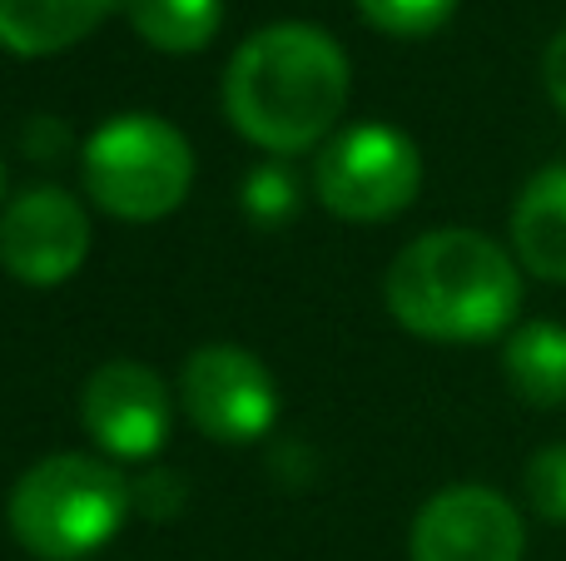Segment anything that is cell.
<instances>
[{
	"instance_id": "1",
	"label": "cell",
	"mask_w": 566,
	"mask_h": 561,
	"mask_svg": "<svg viewBox=\"0 0 566 561\" xmlns=\"http://www.w3.org/2000/svg\"><path fill=\"white\" fill-rule=\"evenodd\" d=\"M353 89L348 55L318 25H269L224 70V115L249 145L298 155L338 125Z\"/></svg>"
},
{
	"instance_id": "2",
	"label": "cell",
	"mask_w": 566,
	"mask_h": 561,
	"mask_svg": "<svg viewBox=\"0 0 566 561\" xmlns=\"http://www.w3.org/2000/svg\"><path fill=\"white\" fill-rule=\"evenodd\" d=\"M382 294L408 334L432 343H482L512 328L522 274L507 248L478 229H438L392 258Z\"/></svg>"
},
{
	"instance_id": "3",
	"label": "cell",
	"mask_w": 566,
	"mask_h": 561,
	"mask_svg": "<svg viewBox=\"0 0 566 561\" xmlns=\"http://www.w3.org/2000/svg\"><path fill=\"white\" fill-rule=\"evenodd\" d=\"M129 517V483L85 453L35 463L10 493V532L30 557L75 561L105 547Z\"/></svg>"
},
{
	"instance_id": "4",
	"label": "cell",
	"mask_w": 566,
	"mask_h": 561,
	"mask_svg": "<svg viewBox=\"0 0 566 561\" xmlns=\"http://www.w3.org/2000/svg\"><path fill=\"white\" fill-rule=\"evenodd\" d=\"M195 184V149L169 119L119 115L85 145V189L105 214L149 224L185 204Z\"/></svg>"
},
{
	"instance_id": "5",
	"label": "cell",
	"mask_w": 566,
	"mask_h": 561,
	"mask_svg": "<svg viewBox=\"0 0 566 561\" xmlns=\"http://www.w3.org/2000/svg\"><path fill=\"white\" fill-rule=\"evenodd\" d=\"M422 159L402 129L392 125H358L338 135L313 165V189L323 209L353 224L392 219L418 199Z\"/></svg>"
},
{
	"instance_id": "6",
	"label": "cell",
	"mask_w": 566,
	"mask_h": 561,
	"mask_svg": "<svg viewBox=\"0 0 566 561\" xmlns=\"http://www.w3.org/2000/svg\"><path fill=\"white\" fill-rule=\"evenodd\" d=\"M179 403L189 423L214 443H254L279 417V388L249 348L209 343L185 363Z\"/></svg>"
},
{
	"instance_id": "7",
	"label": "cell",
	"mask_w": 566,
	"mask_h": 561,
	"mask_svg": "<svg viewBox=\"0 0 566 561\" xmlns=\"http://www.w3.org/2000/svg\"><path fill=\"white\" fill-rule=\"evenodd\" d=\"M90 219L65 189H25L0 209V264L30 288H55L85 264Z\"/></svg>"
},
{
	"instance_id": "8",
	"label": "cell",
	"mask_w": 566,
	"mask_h": 561,
	"mask_svg": "<svg viewBox=\"0 0 566 561\" xmlns=\"http://www.w3.org/2000/svg\"><path fill=\"white\" fill-rule=\"evenodd\" d=\"M408 547L412 561H522L527 532L502 493L462 483L422 502Z\"/></svg>"
},
{
	"instance_id": "9",
	"label": "cell",
	"mask_w": 566,
	"mask_h": 561,
	"mask_svg": "<svg viewBox=\"0 0 566 561\" xmlns=\"http://www.w3.org/2000/svg\"><path fill=\"white\" fill-rule=\"evenodd\" d=\"M80 417H85V433L105 447L109 457H155L169 437L175 423V407H169V388L159 383V373H149L145 363H115L95 368L80 393Z\"/></svg>"
},
{
	"instance_id": "10",
	"label": "cell",
	"mask_w": 566,
	"mask_h": 561,
	"mask_svg": "<svg viewBox=\"0 0 566 561\" xmlns=\"http://www.w3.org/2000/svg\"><path fill=\"white\" fill-rule=\"evenodd\" d=\"M512 248L532 278L566 284V165H547L527 179L512 209Z\"/></svg>"
},
{
	"instance_id": "11",
	"label": "cell",
	"mask_w": 566,
	"mask_h": 561,
	"mask_svg": "<svg viewBox=\"0 0 566 561\" xmlns=\"http://www.w3.org/2000/svg\"><path fill=\"white\" fill-rule=\"evenodd\" d=\"M119 0H0V45L10 55H60L80 45Z\"/></svg>"
},
{
	"instance_id": "12",
	"label": "cell",
	"mask_w": 566,
	"mask_h": 561,
	"mask_svg": "<svg viewBox=\"0 0 566 561\" xmlns=\"http://www.w3.org/2000/svg\"><path fill=\"white\" fill-rule=\"evenodd\" d=\"M512 393L527 407H562L566 403V328L562 324H522L512 328L507 353H502Z\"/></svg>"
},
{
	"instance_id": "13",
	"label": "cell",
	"mask_w": 566,
	"mask_h": 561,
	"mask_svg": "<svg viewBox=\"0 0 566 561\" xmlns=\"http://www.w3.org/2000/svg\"><path fill=\"white\" fill-rule=\"evenodd\" d=\"M119 10L145 45L169 55L205 50L224 20V0H119Z\"/></svg>"
},
{
	"instance_id": "14",
	"label": "cell",
	"mask_w": 566,
	"mask_h": 561,
	"mask_svg": "<svg viewBox=\"0 0 566 561\" xmlns=\"http://www.w3.org/2000/svg\"><path fill=\"white\" fill-rule=\"evenodd\" d=\"M358 10L382 35L418 40V35H432V30L448 25L458 0H358Z\"/></svg>"
},
{
	"instance_id": "15",
	"label": "cell",
	"mask_w": 566,
	"mask_h": 561,
	"mask_svg": "<svg viewBox=\"0 0 566 561\" xmlns=\"http://www.w3.org/2000/svg\"><path fill=\"white\" fill-rule=\"evenodd\" d=\"M522 487H527V502L542 522L566 527V443L542 447V453L527 463Z\"/></svg>"
},
{
	"instance_id": "16",
	"label": "cell",
	"mask_w": 566,
	"mask_h": 561,
	"mask_svg": "<svg viewBox=\"0 0 566 561\" xmlns=\"http://www.w3.org/2000/svg\"><path fill=\"white\" fill-rule=\"evenodd\" d=\"M542 80H547V95L557 99V109H566V30H557L542 55Z\"/></svg>"
},
{
	"instance_id": "17",
	"label": "cell",
	"mask_w": 566,
	"mask_h": 561,
	"mask_svg": "<svg viewBox=\"0 0 566 561\" xmlns=\"http://www.w3.org/2000/svg\"><path fill=\"white\" fill-rule=\"evenodd\" d=\"M0 194H6V165H0Z\"/></svg>"
}]
</instances>
